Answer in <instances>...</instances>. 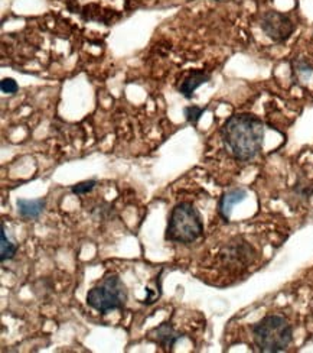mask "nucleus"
<instances>
[{
	"label": "nucleus",
	"instance_id": "nucleus-2",
	"mask_svg": "<svg viewBox=\"0 0 313 353\" xmlns=\"http://www.w3.org/2000/svg\"><path fill=\"white\" fill-rule=\"evenodd\" d=\"M252 341L263 353L285 352L293 342V327L288 319L279 314H268L251 329Z\"/></svg>",
	"mask_w": 313,
	"mask_h": 353
},
{
	"label": "nucleus",
	"instance_id": "nucleus-6",
	"mask_svg": "<svg viewBox=\"0 0 313 353\" xmlns=\"http://www.w3.org/2000/svg\"><path fill=\"white\" fill-rule=\"evenodd\" d=\"M219 256L224 265L238 270L252 263L256 258V251L248 242L241 238H237L222 248Z\"/></svg>",
	"mask_w": 313,
	"mask_h": 353
},
{
	"label": "nucleus",
	"instance_id": "nucleus-15",
	"mask_svg": "<svg viewBox=\"0 0 313 353\" xmlns=\"http://www.w3.org/2000/svg\"><path fill=\"white\" fill-rule=\"evenodd\" d=\"M96 185H97V180H87V181H81L76 185H72L71 191H72V194L84 196V194L91 193Z\"/></svg>",
	"mask_w": 313,
	"mask_h": 353
},
{
	"label": "nucleus",
	"instance_id": "nucleus-3",
	"mask_svg": "<svg viewBox=\"0 0 313 353\" xmlns=\"http://www.w3.org/2000/svg\"><path fill=\"white\" fill-rule=\"evenodd\" d=\"M204 234V222L198 209L189 201L177 203L168 217L165 239L189 245Z\"/></svg>",
	"mask_w": 313,
	"mask_h": 353
},
{
	"label": "nucleus",
	"instance_id": "nucleus-8",
	"mask_svg": "<svg viewBox=\"0 0 313 353\" xmlns=\"http://www.w3.org/2000/svg\"><path fill=\"white\" fill-rule=\"evenodd\" d=\"M147 339L163 349H172L177 341L182 339V334L176 332L169 323H162L160 326L149 332Z\"/></svg>",
	"mask_w": 313,
	"mask_h": 353
},
{
	"label": "nucleus",
	"instance_id": "nucleus-16",
	"mask_svg": "<svg viewBox=\"0 0 313 353\" xmlns=\"http://www.w3.org/2000/svg\"><path fill=\"white\" fill-rule=\"evenodd\" d=\"M0 90H2V93H5V94H14L19 90V84L13 79L8 77V79H3L2 81H0Z\"/></svg>",
	"mask_w": 313,
	"mask_h": 353
},
{
	"label": "nucleus",
	"instance_id": "nucleus-11",
	"mask_svg": "<svg viewBox=\"0 0 313 353\" xmlns=\"http://www.w3.org/2000/svg\"><path fill=\"white\" fill-rule=\"evenodd\" d=\"M292 77L296 83H306L313 74V65L306 58H294L290 63Z\"/></svg>",
	"mask_w": 313,
	"mask_h": 353
},
{
	"label": "nucleus",
	"instance_id": "nucleus-14",
	"mask_svg": "<svg viewBox=\"0 0 313 353\" xmlns=\"http://www.w3.org/2000/svg\"><path fill=\"white\" fill-rule=\"evenodd\" d=\"M206 108H201L197 105H192V106H186L184 108V116L188 123L191 125H197L199 122V119L202 117V114L205 113Z\"/></svg>",
	"mask_w": 313,
	"mask_h": 353
},
{
	"label": "nucleus",
	"instance_id": "nucleus-9",
	"mask_svg": "<svg viewBox=\"0 0 313 353\" xmlns=\"http://www.w3.org/2000/svg\"><path fill=\"white\" fill-rule=\"evenodd\" d=\"M208 81H211L210 72H206L205 70H192L182 80V83L179 84L177 92L181 93L186 100H191L193 97V93H195L202 84H206Z\"/></svg>",
	"mask_w": 313,
	"mask_h": 353
},
{
	"label": "nucleus",
	"instance_id": "nucleus-5",
	"mask_svg": "<svg viewBox=\"0 0 313 353\" xmlns=\"http://www.w3.org/2000/svg\"><path fill=\"white\" fill-rule=\"evenodd\" d=\"M260 28L263 34L276 43L286 42L294 32V22L286 13L277 10H267L260 19Z\"/></svg>",
	"mask_w": 313,
	"mask_h": 353
},
{
	"label": "nucleus",
	"instance_id": "nucleus-17",
	"mask_svg": "<svg viewBox=\"0 0 313 353\" xmlns=\"http://www.w3.org/2000/svg\"><path fill=\"white\" fill-rule=\"evenodd\" d=\"M217 2H221V0H217Z\"/></svg>",
	"mask_w": 313,
	"mask_h": 353
},
{
	"label": "nucleus",
	"instance_id": "nucleus-1",
	"mask_svg": "<svg viewBox=\"0 0 313 353\" xmlns=\"http://www.w3.org/2000/svg\"><path fill=\"white\" fill-rule=\"evenodd\" d=\"M219 134L226 151L235 161L248 163L263 150L266 125L252 113H235L224 122Z\"/></svg>",
	"mask_w": 313,
	"mask_h": 353
},
{
	"label": "nucleus",
	"instance_id": "nucleus-10",
	"mask_svg": "<svg viewBox=\"0 0 313 353\" xmlns=\"http://www.w3.org/2000/svg\"><path fill=\"white\" fill-rule=\"evenodd\" d=\"M18 213L23 219H38L47 205V200L45 199H36V200H26V199H18Z\"/></svg>",
	"mask_w": 313,
	"mask_h": 353
},
{
	"label": "nucleus",
	"instance_id": "nucleus-13",
	"mask_svg": "<svg viewBox=\"0 0 313 353\" xmlns=\"http://www.w3.org/2000/svg\"><path fill=\"white\" fill-rule=\"evenodd\" d=\"M296 199L307 201L313 196V183L307 179H299L292 188Z\"/></svg>",
	"mask_w": 313,
	"mask_h": 353
},
{
	"label": "nucleus",
	"instance_id": "nucleus-12",
	"mask_svg": "<svg viewBox=\"0 0 313 353\" xmlns=\"http://www.w3.org/2000/svg\"><path fill=\"white\" fill-rule=\"evenodd\" d=\"M18 252V246L12 243L6 236L5 226L2 225V232H0V261L5 262L12 259Z\"/></svg>",
	"mask_w": 313,
	"mask_h": 353
},
{
	"label": "nucleus",
	"instance_id": "nucleus-7",
	"mask_svg": "<svg viewBox=\"0 0 313 353\" xmlns=\"http://www.w3.org/2000/svg\"><path fill=\"white\" fill-rule=\"evenodd\" d=\"M247 197V190L237 187V188H231L228 191L224 193L219 200H218V214L219 217L224 220V222L228 223L230 217L233 213V209L235 208L237 204H240L241 201H244Z\"/></svg>",
	"mask_w": 313,
	"mask_h": 353
},
{
	"label": "nucleus",
	"instance_id": "nucleus-4",
	"mask_svg": "<svg viewBox=\"0 0 313 353\" xmlns=\"http://www.w3.org/2000/svg\"><path fill=\"white\" fill-rule=\"evenodd\" d=\"M127 301V288L120 276L116 274L104 275L87 294V304L98 312L107 314L113 310H122Z\"/></svg>",
	"mask_w": 313,
	"mask_h": 353
}]
</instances>
